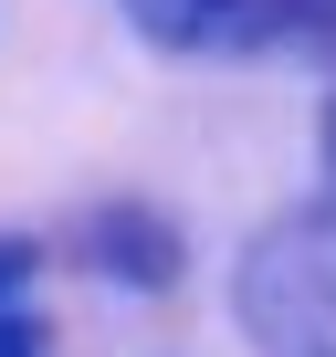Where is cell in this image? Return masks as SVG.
<instances>
[{
    "label": "cell",
    "mask_w": 336,
    "mask_h": 357,
    "mask_svg": "<svg viewBox=\"0 0 336 357\" xmlns=\"http://www.w3.org/2000/svg\"><path fill=\"white\" fill-rule=\"evenodd\" d=\"M43 273V242H22V231H0V305H11L22 284Z\"/></svg>",
    "instance_id": "4"
},
{
    "label": "cell",
    "mask_w": 336,
    "mask_h": 357,
    "mask_svg": "<svg viewBox=\"0 0 336 357\" xmlns=\"http://www.w3.org/2000/svg\"><path fill=\"white\" fill-rule=\"evenodd\" d=\"M231 315L263 357H336V200L263 221L231 273Z\"/></svg>",
    "instance_id": "1"
},
{
    "label": "cell",
    "mask_w": 336,
    "mask_h": 357,
    "mask_svg": "<svg viewBox=\"0 0 336 357\" xmlns=\"http://www.w3.org/2000/svg\"><path fill=\"white\" fill-rule=\"evenodd\" d=\"M315 147H326V178H336V105L315 116Z\"/></svg>",
    "instance_id": "6"
},
{
    "label": "cell",
    "mask_w": 336,
    "mask_h": 357,
    "mask_svg": "<svg viewBox=\"0 0 336 357\" xmlns=\"http://www.w3.org/2000/svg\"><path fill=\"white\" fill-rule=\"evenodd\" d=\"M137 22L147 43H179V53H252L336 22V0H137Z\"/></svg>",
    "instance_id": "2"
},
{
    "label": "cell",
    "mask_w": 336,
    "mask_h": 357,
    "mask_svg": "<svg viewBox=\"0 0 336 357\" xmlns=\"http://www.w3.org/2000/svg\"><path fill=\"white\" fill-rule=\"evenodd\" d=\"M0 357H53L43 315H22V305H0Z\"/></svg>",
    "instance_id": "5"
},
{
    "label": "cell",
    "mask_w": 336,
    "mask_h": 357,
    "mask_svg": "<svg viewBox=\"0 0 336 357\" xmlns=\"http://www.w3.org/2000/svg\"><path fill=\"white\" fill-rule=\"evenodd\" d=\"M84 263H105L116 284L158 294V284H179V221L147 211V200H105V211H84Z\"/></svg>",
    "instance_id": "3"
}]
</instances>
